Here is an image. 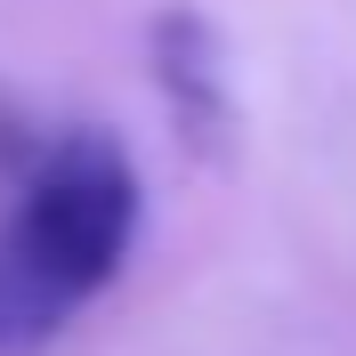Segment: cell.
Segmentation results:
<instances>
[{
    "label": "cell",
    "mask_w": 356,
    "mask_h": 356,
    "mask_svg": "<svg viewBox=\"0 0 356 356\" xmlns=\"http://www.w3.org/2000/svg\"><path fill=\"white\" fill-rule=\"evenodd\" d=\"M138 243V162L106 130L49 138L0 219V356H41Z\"/></svg>",
    "instance_id": "obj_1"
},
{
    "label": "cell",
    "mask_w": 356,
    "mask_h": 356,
    "mask_svg": "<svg viewBox=\"0 0 356 356\" xmlns=\"http://www.w3.org/2000/svg\"><path fill=\"white\" fill-rule=\"evenodd\" d=\"M154 81H162V97H170L178 138L202 146V154H227V138H235L227 49H219V33L195 17V8H162V24H154Z\"/></svg>",
    "instance_id": "obj_2"
}]
</instances>
